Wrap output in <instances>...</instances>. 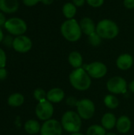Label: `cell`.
I'll return each mask as SVG.
<instances>
[{
  "mask_svg": "<svg viewBox=\"0 0 134 135\" xmlns=\"http://www.w3.org/2000/svg\"><path fill=\"white\" fill-rule=\"evenodd\" d=\"M69 80L71 85L79 91L88 89L92 84L91 77L83 67L73 70L69 76Z\"/></svg>",
  "mask_w": 134,
  "mask_h": 135,
  "instance_id": "cell-1",
  "label": "cell"
},
{
  "mask_svg": "<svg viewBox=\"0 0 134 135\" xmlns=\"http://www.w3.org/2000/svg\"><path fill=\"white\" fill-rule=\"evenodd\" d=\"M61 33L62 36L70 42L79 40L82 35L80 24L75 19H67L61 25Z\"/></svg>",
  "mask_w": 134,
  "mask_h": 135,
  "instance_id": "cell-2",
  "label": "cell"
},
{
  "mask_svg": "<svg viewBox=\"0 0 134 135\" xmlns=\"http://www.w3.org/2000/svg\"><path fill=\"white\" fill-rule=\"evenodd\" d=\"M82 119L77 112L73 111L66 112L61 120L62 128L69 133H77L81 131L82 126Z\"/></svg>",
  "mask_w": 134,
  "mask_h": 135,
  "instance_id": "cell-3",
  "label": "cell"
},
{
  "mask_svg": "<svg viewBox=\"0 0 134 135\" xmlns=\"http://www.w3.org/2000/svg\"><path fill=\"white\" fill-rule=\"evenodd\" d=\"M96 32L102 39L112 40L118 35L119 28L115 21L103 19L96 25Z\"/></svg>",
  "mask_w": 134,
  "mask_h": 135,
  "instance_id": "cell-4",
  "label": "cell"
},
{
  "mask_svg": "<svg viewBox=\"0 0 134 135\" xmlns=\"http://www.w3.org/2000/svg\"><path fill=\"white\" fill-rule=\"evenodd\" d=\"M77 111L82 119L88 120L94 116L96 112V106L91 100L83 99L79 100L77 106Z\"/></svg>",
  "mask_w": 134,
  "mask_h": 135,
  "instance_id": "cell-5",
  "label": "cell"
},
{
  "mask_svg": "<svg viewBox=\"0 0 134 135\" xmlns=\"http://www.w3.org/2000/svg\"><path fill=\"white\" fill-rule=\"evenodd\" d=\"M5 28L12 35L21 36L27 30V25L24 21L18 17H12L6 21Z\"/></svg>",
  "mask_w": 134,
  "mask_h": 135,
  "instance_id": "cell-6",
  "label": "cell"
},
{
  "mask_svg": "<svg viewBox=\"0 0 134 135\" xmlns=\"http://www.w3.org/2000/svg\"><path fill=\"white\" fill-rule=\"evenodd\" d=\"M83 68L92 78L100 79L103 78L107 73V66L101 62H93L89 64L83 65Z\"/></svg>",
  "mask_w": 134,
  "mask_h": 135,
  "instance_id": "cell-7",
  "label": "cell"
},
{
  "mask_svg": "<svg viewBox=\"0 0 134 135\" xmlns=\"http://www.w3.org/2000/svg\"><path fill=\"white\" fill-rule=\"evenodd\" d=\"M107 89L112 94L126 93L127 89V82L122 77H113L107 82Z\"/></svg>",
  "mask_w": 134,
  "mask_h": 135,
  "instance_id": "cell-8",
  "label": "cell"
},
{
  "mask_svg": "<svg viewBox=\"0 0 134 135\" xmlns=\"http://www.w3.org/2000/svg\"><path fill=\"white\" fill-rule=\"evenodd\" d=\"M54 114L53 104L47 99L38 103L36 107V115L39 119L47 121L51 119Z\"/></svg>",
  "mask_w": 134,
  "mask_h": 135,
  "instance_id": "cell-9",
  "label": "cell"
},
{
  "mask_svg": "<svg viewBox=\"0 0 134 135\" xmlns=\"http://www.w3.org/2000/svg\"><path fill=\"white\" fill-rule=\"evenodd\" d=\"M62 126L58 120L51 119L44 121L40 129V135H62Z\"/></svg>",
  "mask_w": 134,
  "mask_h": 135,
  "instance_id": "cell-10",
  "label": "cell"
},
{
  "mask_svg": "<svg viewBox=\"0 0 134 135\" xmlns=\"http://www.w3.org/2000/svg\"><path fill=\"white\" fill-rule=\"evenodd\" d=\"M13 49L20 53H26L29 51L32 47V40L26 36H17L13 39Z\"/></svg>",
  "mask_w": 134,
  "mask_h": 135,
  "instance_id": "cell-11",
  "label": "cell"
},
{
  "mask_svg": "<svg viewBox=\"0 0 134 135\" xmlns=\"http://www.w3.org/2000/svg\"><path fill=\"white\" fill-rule=\"evenodd\" d=\"M116 65L122 70H127L133 65V58L130 54H122L119 55L116 60Z\"/></svg>",
  "mask_w": 134,
  "mask_h": 135,
  "instance_id": "cell-12",
  "label": "cell"
},
{
  "mask_svg": "<svg viewBox=\"0 0 134 135\" xmlns=\"http://www.w3.org/2000/svg\"><path fill=\"white\" fill-rule=\"evenodd\" d=\"M80 26H81L82 32L87 36L92 34L93 32H96V26L93 20L88 17H85L81 20Z\"/></svg>",
  "mask_w": 134,
  "mask_h": 135,
  "instance_id": "cell-13",
  "label": "cell"
},
{
  "mask_svg": "<svg viewBox=\"0 0 134 135\" xmlns=\"http://www.w3.org/2000/svg\"><path fill=\"white\" fill-rule=\"evenodd\" d=\"M115 127L119 133L126 134L130 131L131 127H132V123H131L130 119L128 116L122 115L117 119Z\"/></svg>",
  "mask_w": 134,
  "mask_h": 135,
  "instance_id": "cell-14",
  "label": "cell"
},
{
  "mask_svg": "<svg viewBox=\"0 0 134 135\" xmlns=\"http://www.w3.org/2000/svg\"><path fill=\"white\" fill-rule=\"evenodd\" d=\"M65 97L64 91L60 88H53L47 93V100L51 103H59Z\"/></svg>",
  "mask_w": 134,
  "mask_h": 135,
  "instance_id": "cell-15",
  "label": "cell"
},
{
  "mask_svg": "<svg viewBox=\"0 0 134 135\" xmlns=\"http://www.w3.org/2000/svg\"><path fill=\"white\" fill-rule=\"evenodd\" d=\"M18 7V0H0V9L6 13H15Z\"/></svg>",
  "mask_w": 134,
  "mask_h": 135,
  "instance_id": "cell-16",
  "label": "cell"
},
{
  "mask_svg": "<svg viewBox=\"0 0 134 135\" xmlns=\"http://www.w3.org/2000/svg\"><path fill=\"white\" fill-rule=\"evenodd\" d=\"M117 123V119L115 115L111 112H107L105 113L102 119H101V126L104 127L106 130H112L115 126Z\"/></svg>",
  "mask_w": 134,
  "mask_h": 135,
  "instance_id": "cell-17",
  "label": "cell"
},
{
  "mask_svg": "<svg viewBox=\"0 0 134 135\" xmlns=\"http://www.w3.org/2000/svg\"><path fill=\"white\" fill-rule=\"evenodd\" d=\"M69 63L75 69L81 68L83 65V57L78 51H72L68 57Z\"/></svg>",
  "mask_w": 134,
  "mask_h": 135,
  "instance_id": "cell-18",
  "label": "cell"
},
{
  "mask_svg": "<svg viewBox=\"0 0 134 135\" xmlns=\"http://www.w3.org/2000/svg\"><path fill=\"white\" fill-rule=\"evenodd\" d=\"M41 126L39 123L34 119H29L24 123V130L28 134L34 135L40 132Z\"/></svg>",
  "mask_w": 134,
  "mask_h": 135,
  "instance_id": "cell-19",
  "label": "cell"
},
{
  "mask_svg": "<svg viewBox=\"0 0 134 135\" xmlns=\"http://www.w3.org/2000/svg\"><path fill=\"white\" fill-rule=\"evenodd\" d=\"M62 13L67 19H73L77 13V6L73 2H66L62 7Z\"/></svg>",
  "mask_w": 134,
  "mask_h": 135,
  "instance_id": "cell-20",
  "label": "cell"
},
{
  "mask_svg": "<svg viewBox=\"0 0 134 135\" xmlns=\"http://www.w3.org/2000/svg\"><path fill=\"white\" fill-rule=\"evenodd\" d=\"M24 98L21 93H13L8 97L7 102L9 106L12 107H20L24 104Z\"/></svg>",
  "mask_w": 134,
  "mask_h": 135,
  "instance_id": "cell-21",
  "label": "cell"
},
{
  "mask_svg": "<svg viewBox=\"0 0 134 135\" xmlns=\"http://www.w3.org/2000/svg\"><path fill=\"white\" fill-rule=\"evenodd\" d=\"M104 104L107 108L110 109H115L118 108L119 104V100L113 94H108L104 97L103 100Z\"/></svg>",
  "mask_w": 134,
  "mask_h": 135,
  "instance_id": "cell-22",
  "label": "cell"
},
{
  "mask_svg": "<svg viewBox=\"0 0 134 135\" xmlns=\"http://www.w3.org/2000/svg\"><path fill=\"white\" fill-rule=\"evenodd\" d=\"M106 129L100 125L90 126L86 132V135H106Z\"/></svg>",
  "mask_w": 134,
  "mask_h": 135,
  "instance_id": "cell-23",
  "label": "cell"
},
{
  "mask_svg": "<svg viewBox=\"0 0 134 135\" xmlns=\"http://www.w3.org/2000/svg\"><path fill=\"white\" fill-rule=\"evenodd\" d=\"M102 42V38L97 34L96 32H93L92 34L88 36V43L94 47L99 46Z\"/></svg>",
  "mask_w": 134,
  "mask_h": 135,
  "instance_id": "cell-24",
  "label": "cell"
},
{
  "mask_svg": "<svg viewBox=\"0 0 134 135\" xmlns=\"http://www.w3.org/2000/svg\"><path fill=\"white\" fill-rule=\"evenodd\" d=\"M33 97L38 102H40V101L47 99V93H45V91L43 89L38 88V89H35V91L33 93Z\"/></svg>",
  "mask_w": 134,
  "mask_h": 135,
  "instance_id": "cell-25",
  "label": "cell"
},
{
  "mask_svg": "<svg viewBox=\"0 0 134 135\" xmlns=\"http://www.w3.org/2000/svg\"><path fill=\"white\" fill-rule=\"evenodd\" d=\"M86 2L90 6L94 8H98L103 4L104 0H86Z\"/></svg>",
  "mask_w": 134,
  "mask_h": 135,
  "instance_id": "cell-26",
  "label": "cell"
},
{
  "mask_svg": "<svg viewBox=\"0 0 134 135\" xmlns=\"http://www.w3.org/2000/svg\"><path fill=\"white\" fill-rule=\"evenodd\" d=\"M6 64V55L5 51L0 48V68H4Z\"/></svg>",
  "mask_w": 134,
  "mask_h": 135,
  "instance_id": "cell-27",
  "label": "cell"
},
{
  "mask_svg": "<svg viewBox=\"0 0 134 135\" xmlns=\"http://www.w3.org/2000/svg\"><path fill=\"white\" fill-rule=\"evenodd\" d=\"M79 100H77L74 97H70L66 99V104L71 107H77Z\"/></svg>",
  "mask_w": 134,
  "mask_h": 135,
  "instance_id": "cell-28",
  "label": "cell"
},
{
  "mask_svg": "<svg viewBox=\"0 0 134 135\" xmlns=\"http://www.w3.org/2000/svg\"><path fill=\"white\" fill-rule=\"evenodd\" d=\"M2 42H3V44L6 45V47H11V46H13V39L12 38L11 36H6V37H4Z\"/></svg>",
  "mask_w": 134,
  "mask_h": 135,
  "instance_id": "cell-29",
  "label": "cell"
},
{
  "mask_svg": "<svg viewBox=\"0 0 134 135\" xmlns=\"http://www.w3.org/2000/svg\"><path fill=\"white\" fill-rule=\"evenodd\" d=\"M41 2V0H23V2L27 6H36L38 2Z\"/></svg>",
  "mask_w": 134,
  "mask_h": 135,
  "instance_id": "cell-30",
  "label": "cell"
},
{
  "mask_svg": "<svg viewBox=\"0 0 134 135\" xmlns=\"http://www.w3.org/2000/svg\"><path fill=\"white\" fill-rule=\"evenodd\" d=\"M125 7L127 9H133L134 8V0H124L123 1Z\"/></svg>",
  "mask_w": 134,
  "mask_h": 135,
  "instance_id": "cell-31",
  "label": "cell"
},
{
  "mask_svg": "<svg viewBox=\"0 0 134 135\" xmlns=\"http://www.w3.org/2000/svg\"><path fill=\"white\" fill-rule=\"evenodd\" d=\"M7 77V70L4 68H0V80H5Z\"/></svg>",
  "mask_w": 134,
  "mask_h": 135,
  "instance_id": "cell-32",
  "label": "cell"
},
{
  "mask_svg": "<svg viewBox=\"0 0 134 135\" xmlns=\"http://www.w3.org/2000/svg\"><path fill=\"white\" fill-rule=\"evenodd\" d=\"M73 3L77 6V7H81L82 6H84L85 2L86 0H72Z\"/></svg>",
  "mask_w": 134,
  "mask_h": 135,
  "instance_id": "cell-33",
  "label": "cell"
},
{
  "mask_svg": "<svg viewBox=\"0 0 134 135\" xmlns=\"http://www.w3.org/2000/svg\"><path fill=\"white\" fill-rule=\"evenodd\" d=\"M6 22V17H5V15H4L2 12H0V27L5 26Z\"/></svg>",
  "mask_w": 134,
  "mask_h": 135,
  "instance_id": "cell-34",
  "label": "cell"
},
{
  "mask_svg": "<svg viewBox=\"0 0 134 135\" xmlns=\"http://www.w3.org/2000/svg\"><path fill=\"white\" fill-rule=\"evenodd\" d=\"M129 89L130 90L131 93H134V80L129 84Z\"/></svg>",
  "mask_w": 134,
  "mask_h": 135,
  "instance_id": "cell-35",
  "label": "cell"
},
{
  "mask_svg": "<svg viewBox=\"0 0 134 135\" xmlns=\"http://www.w3.org/2000/svg\"><path fill=\"white\" fill-rule=\"evenodd\" d=\"M42 3L46 5V6H49L51 4H52V2H54V0H41Z\"/></svg>",
  "mask_w": 134,
  "mask_h": 135,
  "instance_id": "cell-36",
  "label": "cell"
},
{
  "mask_svg": "<svg viewBox=\"0 0 134 135\" xmlns=\"http://www.w3.org/2000/svg\"><path fill=\"white\" fill-rule=\"evenodd\" d=\"M3 39H4V36H3V32H2V30L1 29V28H0V43L3 40Z\"/></svg>",
  "mask_w": 134,
  "mask_h": 135,
  "instance_id": "cell-37",
  "label": "cell"
},
{
  "mask_svg": "<svg viewBox=\"0 0 134 135\" xmlns=\"http://www.w3.org/2000/svg\"><path fill=\"white\" fill-rule=\"evenodd\" d=\"M70 135H85V134H81V133H80V132H77V133H73V134H71Z\"/></svg>",
  "mask_w": 134,
  "mask_h": 135,
  "instance_id": "cell-38",
  "label": "cell"
},
{
  "mask_svg": "<svg viewBox=\"0 0 134 135\" xmlns=\"http://www.w3.org/2000/svg\"><path fill=\"white\" fill-rule=\"evenodd\" d=\"M106 135H117L116 134H115V133H112V132H109V133H107V134Z\"/></svg>",
  "mask_w": 134,
  "mask_h": 135,
  "instance_id": "cell-39",
  "label": "cell"
}]
</instances>
